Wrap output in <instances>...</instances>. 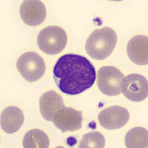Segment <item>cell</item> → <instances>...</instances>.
Listing matches in <instances>:
<instances>
[{"label":"cell","mask_w":148,"mask_h":148,"mask_svg":"<svg viewBox=\"0 0 148 148\" xmlns=\"http://www.w3.org/2000/svg\"><path fill=\"white\" fill-rule=\"evenodd\" d=\"M54 78L59 89L67 95H79L92 87L96 69L87 58L74 54L62 56L54 66Z\"/></svg>","instance_id":"6da1fadb"},{"label":"cell","mask_w":148,"mask_h":148,"mask_svg":"<svg viewBox=\"0 0 148 148\" xmlns=\"http://www.w3.org/2000/svg\"><path fill=\"white\" fill-rule=\"evenodd\" d=\"M21 19L27 25L37 26L43 22L46 16L45 5L38 0H26L21 5Z\"/></svg>","instance_id":"9c48e42d"},{"label":"cell","mask_w":148,"mask_h":148,"mask_svg":"<svg viewBox=\"0 0 148 148\" xmlns=\"http://www.w3.org/2000/svg\"><path fill=\"white\" fill-rule=\"evenodd\" d=\"M67 40V35L62 28L50 26L41 30L37 40L41 51L47 54L55 55L63 50Z\"/></svg>","instance_id":"3957f363"},{"label":"cell","mask_w":148,"mask_h":148,"mask_svg":"<svg viewBox=\"0 0 148 148\" xmlns=\"http://www.w3.org/2000/svg\"><path fill=\"white\" fill-rule=\"evenodd\" d=\"M105 144L104 136L97 131L90 132L83 136L79 148H103Z\"/></svg>","instance_id":"9a60e30c"},{"label":"cell","mask_w":148,"mask_h":148,"mask_svg":"<svg viewBox=\"0 0 148 148\" xmlns=\"http://www.w3.org/2000/svg\"><path fill=\"white\" fill-rule=\"evenodd\" d=\"M39 105L41 114L49 121H52L55 114L65 107L63 98L54 90L49 91L42 95Z\"/></svg>","instance_id":"8fae6325"},{"label":"cell","mask_w":148,"mask_h":148,"mask_svg":"<svg viewBox=\"0 0 148 148\" xmlns=\"http://www.w3.org/2000/svg\"><path fill=\"white\" fill-rule=\"evenodd\" d=\"M125 144L128 148H147V130L140 127L131 129L125 136Z\"/></svg>","instance_id":"5bb4252c"},{"label":"cell","mask_w":148,"mask_h":148,"mask_svg":"<svg viewBox=\"0 0 148 148\" xmlns=\"http://www.w3.org/2000/svg\"><path fill=\"white\" fill-rule=\"evenodd\" d=\"M17 67L23 78L30 82L39 80L45 71L43 58L34 52H28L21 55L17 62Z\"/></svg>","instance_id":"277c9868"},{"label":"cell","mask_w":148,"mask_h":148,"mask_svg":"<svg viewBox=\"0 0 148 148\" xmlns=\"http://www.w3.org/2000/svg\"><path fill=\"white\" fill-rule=\"evenodd\" d=\"M117 41L115 31L109 27H105L93 31L87 38L85 49L92 58L103 60L111 54Z\"/></svg>","instance_id":"7a4b0ae2"},{"label":"cell","mask_w":148,"mask_h":148,"mask_svg":"<svg viewBox=\"0 0 148 148\" xmlns=\"http://www.w3.org/2000/svg\"><path fill=\"white\" fill-rule=\"evenodd\" d=\"M82 112L64 107L55 114L52 121L57 128L65 133L80 129L82 127Z\"/></svg>","instance_id":"ba28073f"},{"label":"cell","mask_w":148,"mask_h":148,"mask_svg":"<svg viewBox=\"0 0 148 148\" xmlns=\"http://www.w3.org/2000/svg\"><path fill=\"white\" fill-rule=\"evenodd\" d=\"M23 147L26 148H48L50 140L43 131L39 129H32L24 136Z\"/></svg>","instance_id":"4fadbf2b"},{"label":"cell","mask_w":148,"mask_h":148,"mask_svg":"<svg viewBox=\"0 0 148 148\" xmlns=\"http://www.w3.org/2000/svg\"><path fill=\"white\" fill-rule=\"evenodd\" d=\"M129 112L126 109L113 106L102 111L98 116L100 124L108 130H115L123 127L129 121Z\"/></svg>","instance_id":"52a82bcc"},{"label":"cell","mask_w":148,"mask_h":148,"mask_svg":"<svg viewBox=\"0 0 148 148\" xmlns=\"http://www.w3.org/2000/svg\"><path fill=\"white\" fill-rule=\"evenodd\" d=\"M124 75L118 69L105 66L98 70L97 83L100 90L107 96H116L122 93Z\"/></svg>","instance_id":"5b68a950"},{"label":"cell","mask_w":148,"mask_h":148,"mask_svg":"<svg viewBox=\"0 0 148 148\" xmlns=\"http://www.w3.org/2000/svg\"><path fill=\"white\" fill-rule=\"evenodd\" d=\"M148 37L143 35H136L129 40L127 53L134 63L140 65L148 64Z\"/></svg>","instance_id":"30bf717a"},{"label":"cell","mask_w":148,"mask_h":148,"mask_svg":"<svg viewBox=\"0 0 148 148\" xmlns=\"http://www.w3.org/2000/svg\"><path fill=\"white\" fill-rule=\"evenodd\" d=\"M24 119L21 110L17 107H8L1 114V127L6 133L12 134L19 130L23 125Z\"/></svg>","instance_id":"7c38bea8"},{"label":"cell","mask_w":148,"mask_h":148,"mask_svg":"<svg viewBox=\"0 0 148 148\" xmlns=\"http://www.w3.org/2000/svg\"><path fill=\"white\" fill-rule=\"evenodd\" d=\"M147 80L139 74H131L124 78L122 92L128 99L134 102L145 100L148 94Z\"/></svg>","instance_id":"8992f818"}]
</instances>
